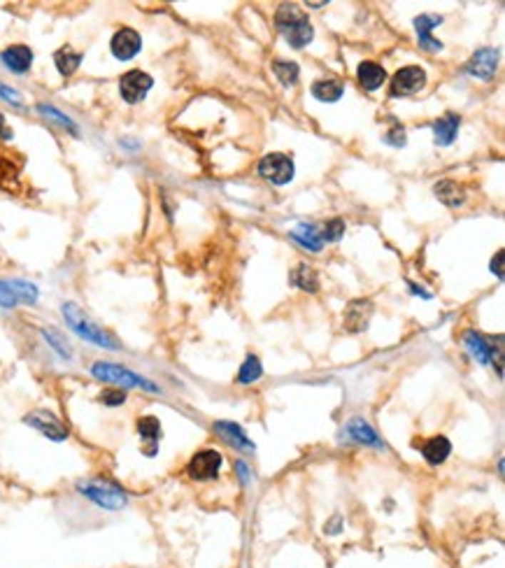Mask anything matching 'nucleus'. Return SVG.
Returning a JSON list of instances; mask_svg holds the SVG:
<instances>
[{
  "mask_svg": "<svg viewBox=\"0 0 505 568\" xmlns=\"http://www.w3.org/2000/svg\"><path fill=\"white\" fill-rule=\"evenodd\" d=\"M289 235H291V240L298 243L300 247H305L307 252H322V247H324V240L315 224H298Z\"/></svg>",
  "mask_w": 505,
  "mask_h": 568,
  "instance_id": "412c9836",
  "label": "nucleus"
},
{
  "mask_svg": "<svg viewBox=\"0 0 505 568\" xmlns=\"http://www.w3.org/2000/svg\"><path fill=\"white\" fill-rule=\"evenodd\" d=\"M357 79L366 91H377V88L384 84L387 70L379 64H375V61H363L357 70Z\"/></svg>",
  "mask_w": 505,
  "mask_h": 568,
  "instance_id": "6ab92c4d",
  "label": "nucleus"
},
{
  "mask_svg": "<svg viewBox=\"0 0 505 568\" xmlns=\"http://www.w3.org/2000/svg\"><path fill=\"white\" fill-rule=\"evenodd\" d=\"M143 49V38L133 29H119L110 40V51L117 61H131L140 54Z\"/></svg>",
  "mask_w": 505,
  "mask_h": 568,
  "instance_id": "9b49d317",
  "label": "nucleus"
},
{
  "mask_svg": "<svg viewBox=\"0 0 505 568\" xmlns=\"http://www.w3.org/2000/svg\"><path fill=\"white\" fill-rule=\"evenodd\" d=\"M496 66H499V49L484 47L475 51L466 70L477 79H491L496 75Z\"/></svg>",
  "mask_w": 505,
  "mask_h": 568,
  "instance_id": "4468645a",
  "label": "nucleus"
},
{
  "mask_svg": "<svg viewBox=\"0 0 505 568\" xmlns=\"http://www.w3.org/2000/svg\"><path fill=\"white\" fill-rule=\"evenodd\" d=\"M77 492L82 494L84 499L101 505L105 510H121V508H126V503H128L126 492H123L119 485L103 480V477H91V480L77 482Z\"/></svg>",
  "mask_w": 505,
  "mask_h": 568,
  "instance_id": "20e7f679",
  "label": "nucleus"
},
{
  "mask_svg": "<svg viewBox=\"0 0 505 568\" xmlns=\"http://www.w3.org/2000/svg\"><path fill=\"white\" fill-rule=\"evenodd\" d=\"M433 193H436L440 203H445L447 208H459V206H464V201H466L464 186L456 184L454 180H440L433 186Z\"/></svg>",
  "mask_w": 505,
  "mask_h": 568,
  "instance_id": "aec40b11",
  "label": "nucleus"
},
{
  "mask_svg": "<svg viewBox=\"0 0 505 568\" xmlns=\"http://www.w3.org/2000/svg\"><path fill=\"white\" fill-rule=\"evenodd\" d=\"M275 26H277L282 38L294 49H303L315 38L312 24H310L307 14L296 5H282L277 14H275Z\"/></svg>",
  "mask_w": 505,
  "mask_h": 568,
  "instance_id": "f03ea898",
  "label": "nucleus"
},
{
  "mask_svg": "<svg viewBox=\"0 0 505 568\" xmlns=\"http://www.w3.org/2000/svg\"><path fill=\"white\" fill-rule=\"evenodd\" d=\"M91 375L101 382H110V385H119V389H143L149 394H161V387L154 385L152 380H147L138 372H133L131 368L121 366V363H112V361H96L91 366Z\"/></svg>",
  "mask_w": 505,
  "mask_h": 568,
  "instance_id": "7ed1b4c3",
  "label": "nucleus"
},
{
  "mask_svg": "<svg viewBox=\"0 0 505 568\" xmlns=\"http://www.w3.org/2000/svg\"><path fill=\"white\" fill-rule=\"evenodd\" d=\"M424 84H427V73H424L419 66H405L392 77L389 96H394V98H405V96L422 91Z\"/></svg>",
  "mask_w": 505,
  "mask_h": 568,
  "instance_id": "1a4fd4ad",
  "label": "nucleus"
},
{
  "mask_svg": "<svg viewBox=\"0 0 505 568\" xmlns=\"http://www.w3.org/2000/svg\"><path fill=\"white\" fill-rule=\"evenodd\" d=\"M491 270L499 275V278H503V252L496 254V261H491Z\"/></svg>",
  "mask_w": 505,
  "mask_h": 568,
  "instance_id": "c9c22d12",
  "label": "nucleus"
},
{
  "mask_svg": "<svg viewBox=\"0 0 505 568\" xmlns=\"http://www.w3.org/2000/svg\"><path fill=\"white\" fill-rule=\"evenodd\" d=\"M289 282L294 284V287L303 289V291H310V294H315L319 289V278H317V270L312 265L307 263H298L294 270L289 275Z\"/></svg>",
  "mask_w": 505,
  "mask_h": 568,
  "instance_id": "a878e982",
  "label": "nucleus"
},
{
  "mask_svg": "<svg viewBox=\"0 0 505 568\" xmlns=\"http://www.w3.org/2000/svg\"><path fill=\"white\" fill-rule=\"evenodd\" d=\"M98 401L103 405H108V407H119L126 403V392L119 387H108V389H103L101 396H98Z\"/></svg>",
  "mask_w": 505,
  "mask_h": 568,
  "instance_id": "2f4dec72",
  "label": "nucleus"
},
{
  "mask_svg": "<svg viewBox=\"0 0 505 568\" xmlns=\"http://www.w3.org/2000/svg\"><path fill=\"white\" fill-rule=\"evenodd\" d=\"M263 375V366H261V361L256 359V357H247L245 363L240 366V375H238V382L240 385H252L256 382Z\"/></svg>",
  "mask_w": 505,
  "mask_h": 568,
  "instance_id": "7c9ffc66",
  "label": "nucleus"
},
{
  "mask_svg": "<svg viewBox=\"0 0 505 568\" xmlns=\"http://www.w3.org/2000/svg\"><path fill=\"white\" fill-rule=\"evenodd\" d=\"M272 73L277 75V79L285 86H294L298 82V66L294 61H275Z\"/></svg>",
  "mask_w": 505,
  "mask_h": 568,
  "instance_id": "c756f323",
  "label": "nucleus"
},
{
  "mask_svg": "<svg viewBox=\"0 0 505 568\" xmlns=\"http://www.w3.org/2000/svg\"><path fill=\"white\" fill-rule=\"evenodd\" d=\"M449 452H452V445H449V440H447L445 436L429 438V440L422 445V455H424V459H427L431 466L442 464V461H445V459L449 457Z\"/></svg>",
  "mask_w": 505,
  "mask_h": 568,
  "instance_id": "393cba45",
  "label": "nucleus"
},
{
  "mask_svg": "<svg viewBox=\"0 0 505 568\" xmlns=\"http://www.w3.org/2000/svg\"><path fill=\"white\" fill-rule=\"evenodd\" d=\"M82 51H75L73 47H61V49H56L54 51V64H56V70L63 77H73L77 70H79V66H82Z\"/></svg>",
  "mask_w": 505,
  "mask_h": 568,
  "instance_id": "4be33fe9",
  "label": "nucleus"
},
{
  "mask_svg": "<svg viewBox=\"0 0 505 568\" xmlns=\"http://www.w3.org/2000/svg\"><path fill=\"white\" fill-rule=\"evenodd\" d=\"M464 343H466V348L468 352L473 354V357L477 359V363H482V366H489V363L494 361V348L489 343H486L480 333H475V331H466L464 335Z\"/></svg>",
  "mask_w": 505,
  "mask_h": 568,
  "instance_id": "5701e85b",
  "label": "nucleus"
},
{
  "mask_svg": "<svg viewBox=\"0 0 505 568\" xmlns=\"http://www.w3.org/2000/svg\"><path fill=\"white\" fill-rule=\"evenodd\" d=\"M63 317H66L68 326L73 328V331L82 340L96 345V348L110 350V352H119L121 350V343L114 338L110 331H105L103 326L96 324L93 319L88 317L77 303H63Z\"/></svg>",
  "mask_w": 505,
  "mask_h": 568,
  "instance_id": "f257e3e1",
  "label": "nucleus"
},
{
  "mask_svg": "<svg viewBox=\"0 0 505 568\" xmlns=\"http://www.w3.org/2000/svg\"><path fill=\"white\" fill-rule=\"evenodd\" d=\"M40 291L35 284L26 282V280H0V308L12 310L19 303H29L33 305L38 300Z\"/></svg>",
  "mask_w": 505,
  "mask_h": 568,
  "instance_id": "423d86ee",
  "label": "nucleus"
},
{
  "mask_svg": "<svg viewBox=\"0 0 505 568\" xmlns=\"http://www.w3.org/2000/svg\"><path fill=\"white\" fill-rule=\"evenodd\" d=\"M322 240L324 243H335V240H340V235H345V221L340 219V217H335V219H331L329 224H326L324 228H322Z\"/></svg>",
  "mask_w": 505,
  "mask_h": 568,
  "instance_id": "473e14b6",
  "label": "nucleus"
},
{
  "mask_svg": "<svg viewBox=\"0 0 505 568\" xmlns=\"http://www.w3.org/2000/svg\"><path fill=\"white\" fill-rule=\"evenodd\" d=\"M12 133H5V117H3V112H0V138H10Z\"/></svg>",
  "mask_w": 505,
  "mask_h": 568,
  "instance_id": "4c0bfd02",
  "label": "nucleus"
},
{
  "mask_svg": "<svg viewBox=\"0 0 505 568\" xmlns=\"http://www.w3.org/2000/svg\"><path fill=\"white\" fill-rule=\"evenodd\" d=\"M342 93H345V84L340 82V79H317V82L312 84V96L317 101H322V103H335V101H340L342 98Z\"/></svg>",
  "mask_w": 505,
  "mask_h": 568,
  "instance_id": "b1692460",
  "label": "nucleus"
},
{
  "mask_svg": "<svg viewBox=\"0 0 505 568\" xmlns=\"http://www.w3.org/2000/svg\"><path fill=\"white\" fill-rule=\"evenodd\" d=\"M259 175L263 180H268L270 184L285 186L294 180V161H291L287 154H280V152L265 154L259 161Z\"/></svg>",
  "mask_w": 505,
  "mask_h": 568,
  "instance_id": "0eeeda50",
  "label": "nucleus"
},
{
  "mask_svg": "<svg viewBox=\"0 0 505 568\" xmlns=\"http://www.w3.org/2000/svg\"><path fill=\"white\" fill-rule=\"evenodd\" d=\"M384 140L389 142V145H394V147H403V145H405V133H403L401 128H398V126H396V128H394L392 133H387V136H384Z\"/></svg>",
  "mask_w": 505,
  "mask_h": 568,
  "instance_id": "f704fd0d",
  "label": "nucleus"
},
{
  "mask_svg": "<svg viewBox=\"0 0 505 568\" xmlns=\"http://www.w3.org/2000/svg\"><path fill=\"white\" fill-rule=\"evenodd\" d=\"M215 433L221 436V440H226L228 445L243 452H254V442L247 438V433L243 431L240 424L235 422H217L215 424Z\"/></svg>",
  "mask_w": 505,
  "mask_h": 568,
  "instance_id": "dca6fc26",
  "label": "nucleus"
},
{
  "mask_svg": "<svg viewBox=\"0 0 505 568\" xmlns=\"http://www.w3.org/2000/svg\"><path fill=\"white\" fill-rule=\"evenodd\" d=\"M224 464V457L217 450H200L191 457L187 464V475L191 480H215L219 475V468Z\"/></svg>",
  "mask_w": 505,
  "mask_h": 568,
  "instance_id": "6e6552de",
  "label": "nucleus"
},
{
  "mask_svg": "<svg viewBox=\"0 0 505 568\" xmlns=\"http://www.w3.org/2000/svg\"><path fill=\"white\" fill-rule=\"evenodd\" d=\"M42 335H44V338H47V343L51 345V348H54V352L58 354V357H63V359H70V357H73V350H70V343L56 331L54 326H44V328H42Z\"/></svg>",
  "mask_w": 505,
  "mask_h": 568,
  "instance_id": "cd10ccee",
  "label": "nucleus"
},
{
  "mask_svg": "<svg viewBox=\"0 0 505 568\" xmlns=\"http://www.w3.org/2000/svg\"><path fill=\"white\" fill-rule=\"evenodd\" d=\"M38 112H40V114H44V117H47V119L56 121L58 126H63L66 131L73 133V136H79V128L75 126V121L70 119V117H66L63 112H58L56 108H51L49 103H40V105H38Z\"/></svg>",
  "mask_w": 505,
  "mask_h": 568,
  "instance_id": "c85d7f7f",
  "label": "nucleus"
},
{
  "mask_svg": "<svg viewBox=\"0 0 505 568\" xmlns=\"http://www.w3.org/2000/svg\"><path fill=\"white\" fill-rule=\"evenodd\" d=\"M24 424L31 426V429H35V431H40L42 436H47L54 442H63L70 436L68 426L61 422V417H56L51 410H31L24 417Z\"/></svg>",
  "mask_w": 505,
  "mask_h": 568,
  "instance_id": "39448f33",
  "label": "nucleus"
},
{
  "mask_svg": "<svg viewBox=\"0 0 505 568\" xmlns=\"http://www.w3.org/2000/svg\"><path fill=\"white\" fill-rule=\"evenodd\" d=\"M440 24H442V16H433V14H419L417 19H414V29H417V38H419L422 49H427V51H440L442 49V42L431 35V31Z\"/></svg>",
  "mask_w": 505,
  "mask_h": 568,
  "instance_id": "f3484780",
  "label": "nucleus"
},
{
  "mask_svg": "<svg viewBox=\"0 0 505 568\" xmlns=\"http://www.w3.org/2000/svg\"><path fill=\"white\" fill-rule=\"evenodd\" d=\"M0 64L14 75H26L33 66V49L26 44H10L0 51Z\"/></svg>",
  "mask_w": 505,
  "mask_h": 568,
  "instance_id": "f8f14e48",
  "label": "nucleus"
},
{
  "mask_svg": "<svg viewBox=\"0 0 505 568\" xmlns=\"http://www.w3.org/2000/svg\"><path fill=\"white\" fill-rule=\"evenodd\" d=\"M459 123H461V119H459V114H454V112L442 114L440 119L433 121V123H431V128H433V136H436V145H440V147H449L452 142L456 140Z\"/></svg>",
  "mask_w": 505,
  "mask_h": 568,
  "instance_id": "a211bd4d",
  "label": "nucleus"
},
{
  "mask_svg": "<svg viewBox=\"0 0 505 568\" xmlns=\"http://www.w3.org/2000/svg\"><path fill=\"white\" fill-rule=\"evenodd\" d=\"M136 429H138L140 438H143L145 442H154V445H156L158 438H161V422H158V417H152V415L140 417Z\"/></svg>",
  "mask_w": 505,
  "mask_h": 568,
  "instance_id": "bb28decb",
  "label": "nucleus"
},
{
  "mask_svg": "<svg viewBox=\"0 0 505 568\" xmlns=\"http://www.w3.org/2000/svg\"><path fill=\"white\" fill-rule=\"evenodd\" d=\"M152 86H154L152 75L143 73V70H128V73H123L119 79V93L128 105L145 101V96L149 93Z\"/></svg>",
  "mask_w": 505,
  "mask_h": 568,
  "instance_id": "9d476101",
  "label": "nucleus"
},
{
  "mask_svg": "<svg viewBox=\"0 0 505 568\" xmlns=\"http://www.w3.org/2000/svg\"><path fill=\"white\" fill-rule=\"evenodd\" d=\"M370 317H373V303L368 298H357L352 300L345 310V328L350 333H361L368 328Z\"/></svg>",
  "mask_w": 505,
  "mask_h": 568,
  "instance_id": "ddd939ff",
  "label": "nucleus"
},
{
  "mask_svg": "<svg viewBox=\"0 0 505 568\" xmlns=\"http://www.w3.org/2000/svg\"><path fill=\"white\" fill-rule=\"evenodd\" d=\"M238 473H240V480H243V482H250L252 473H250V470H247V466L243 464V461H238Z\"/></svg>",
  "mask_w": 505,
  "mask_h": 568,
  "instance_id": "e433bc0d",
  "label": "nucleus"
},
{
  "mask_svg": "<svg viewBox=\"0 0 505 568\" xmlns=\"http://www.w3.org/2000/svg\"><path fill=\"white\" fill-rule=\"evenodd\" d=\"M342 436L347 438V440H354V442H359V445H368V447H384V442L377 438V433L375 429L370 426L366 420H350L347 424H345V429H342Z\"/></svg>",
  "mask_w": 505,
  "mask_h": 568,
  "instance_id": "2eb2a0df",
  "label": "nucleus"
},
{
  "mask_svg": "<svg viewBox=\"0 0 505 568\" xmlns=\"http://www.w3.org/2000/svg\"><path fill=\"white\" fill-rule=\"evenodd\" d=\"M0 98L7 101L10 105H14V108H21V103H24L21 93H19V91H14L12 86H7V84H3V82H0Z\"/></svg>",
  "mask_w": 505,
  "mask_h": 568,
  "instance_id": "72a5a7b5",
  "label": "nucleus"
}]
</instances>
